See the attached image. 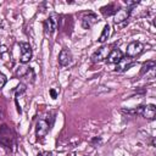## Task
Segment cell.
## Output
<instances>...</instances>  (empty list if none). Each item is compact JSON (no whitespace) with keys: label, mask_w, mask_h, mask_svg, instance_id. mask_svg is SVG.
Segmentation results:
<instances>
[{"label":"cell","mask_w":156,"mask_h":156,"mask_svg":"<svg viewBox=\"0 0 156 156\" xmlns=\"http://www.w3.org/2000/svg\"><path fill=\"white\" fill-rule=\"evenodd\" d=\"M129 10L128 11H123V10H118L117 12H116V20H115V23H119V22H122V21H126L127 18H128V16H129Z\"/></svg>","instance_id":"cell-13"},{"label":"cell","mask_w":156,"mask_h":156,"mask_svg":"<svg viewBox=\"0 0 156 156\" xmlns=\"http://www.w3.org/2000/svg\"><path fill=\"white\" fill-rule=\"evenodd\" d=\"M143 50H144V44L143 43H140V41H132L127 46V56L132 58V57L138 56L139 54H141Z\"/></svg>","instance_id":"cell-3"},{"label":"cell","mask_w":156,"mask_h":156,"mask_svg":"<svg viewBox=\"0 0 156 156\" xmlns=\"http://www.w3.org/2000/svg\"><path fill=\"white\" fill-rule=\"evenodd\" d=\"M44 29L46 34H52L57 29V15L56 13H52L51 16H49L48 20H45Z\"/></svg>","instance_id":"cell-5"},{"label":"cell","mask_w":156,"mask_h":156,"mask_svg":"<svg viewBox=\"0 0 156 156\" xmlns=\"http://www.w3.org/2000/svg\"><path fill=\"white\" fill-rule=\"evenodd\" d=\"M49 130H50V123L45 118H40L37 122V126H35V135H37V138L38 139L44 138L48 134Z\"/></svg>","instance_id":"cell-2"},{"label":"cell","mask_w":156,"mask_h":156,"mask_svg":"<svg viewBox=\"0 0 156 156\" xmlns=\"http://www.w3.org/2000/svg\"><path fill=\"white\" fill-rule=\"evenodd\" d=\"M96 22H98V16L95 13H93V12H89V13L83 16V18H82V27L84 29H90Z\"/></svg>","instance_id":"cell-8"},{"label":"cell","mask_w":156,"mask_h":156,"mask_svg":"<svg viewBox=\"0 0 156 156\" xmlns=\"http://www.w3.org/2000/svg\"><path fill=\"white\" fill-rule=\"evenodd\" d=\"M43 156H52V152H50V151H45V152H43Z\"/></svg>","instance_id":"cell-20"},{"label":"cell","mask_w":156,"mask_h":156,"mask_svg":"<svg viewBox=\"0 0 156 156\" xmlns=\"http://www.w3.org/2000/svg\"><path fill=\"white\" fill-rule=\"evenodd\" d=\"M122 57H123L122 51H121L119 49L115 48V49H112V50L110 51V54H108V56H107V62H108V63H118Z\"/></svg>","instance_id":"cell-11"},{"label":"cell","mask_w":156,"mask_h":156,"mask_svg":"<svg viewBox=\"0 0 156 156\" xmlns=\"http://www.w3.org/2000/svg\"><path fill=\"white\" fill-rule=\"evenodd\" d=\"M140 115L146 119H154L156 116V106L152 104L140 106Z\"/></svg>","instance_id":"cell-7"},{"label":"cell","mask_w":156,"mask_h":156,"mask_svg":"<svg viewBox=\"0 0 156 156\" xmlns=\"http://www.w3.org/2000/svg\"><path fill=\"white\" fill-rule=\"evenodd\" d=\"M24 91H26V85H24L23 83H20V84L17 85L16 90H15V95H16V98H18V95L23 94Z\"/></svg>","instance_id":"cell-16"},{"label":"cell","mask_w":156,"mask_h":156,"mask_svg":"<svg viewBox=\"0 0 156 156\" xmlns=\"http://www.w3.org/2000/svg\"><path fill=\"white\" fill-rule=\"evenodd\" d=\"M151 68H155V61H146L145 63H143L141 69H140V76L145 74L146 72H149Z\"/></svg>","instance_id":"cell-15"},{"label":"cell","mask_w":156,"mask_h":156,"mask_svg":"<svg viewBox=\"0 0 156 156\" xmlns=\"http://www.w3.org/2000/svg\"><path fill=\"white\" fill-rule=\"evenodd\" d=\"M50 95H51V98H52V99H56V96H57L56 90H55V89H50Z\"/></svg>","instance_id":"cell-19"},{"label":"cell","mask_w":156,"mask_h":156,"mask_svg":"<svg viewBox=\"0 0 156 156\" xmlns=\"http://www.w3.org/2000/svg\"><path fill=\"white\" fill-rule=\"evenodd\" d=\"M134 65V60L130 57H122L118 63H116L115 72H124Z\"/></svg>","instance_id":"cell-9"},{"label":"cell","mask_w":156,"mask_h":156,"mask_svg":"<svg viewBox=\"0 0 156 156\" xmlns=\"http://www.w3.org/2000/svg\"><path fill=\"white\" fill-rule=\"evenodd\" d=\"M108 37H110V26L105 24V27H104V29L99 37V43H105L108 39Z\"/></svg>","instance_id":"cell-14"},{"label":"cell","mask_w":156,"mask_h":156,"mask_svg":"<svg viewBox=\"0 0 156 156\" xmlns=\"http://www.w3.org/2000/svg\"><path fill=\"white\" fill-rule=\"evenodd\" d=\"M67 156H76V152H71V154H68Z\"/></svg>","instance_id":"cell-21"},{"label":"cell","mask_w":156,"mask_h":156,"mask_svg":"<svg viewBox=\"0 0 156 156\" xmlns=\"http://www.w3.org/2000/svg\"><path fill=\"white\" fill-rule=\"evenodd\" d=\"M37 156H43V152H40V154H38Z\"/></svg>","instance_id":"cell-22"},{"label":"cell","mask_w":156,"mask_h":156,"mask_svg":"<svg viewBox=\"0 0 156 156\" xmlns=\"http://www.w3.org/2000/svg\"><path fill=\"white\" fill-rule=\"evenodd\" d=\"M91 144H93V145H95V144L100 145V144H101V138H98V136L93 138V139H91Z\"/></svg>","instance_id":"cell-18"},{"label":"cell","mask_w":156,"mask_h":156,"mask_svg":"<svg viewBox=\"0 0 156 156\" xmlns=\"http://www.w3.org/2000/svg\"><path fill=\"white\" fill-rule=\"evenodd\" d=\"M71 61H72L71 51L68 49H62L60 51V54H58V63H60V66H62V67L67 66V65L71 63Z\"/></svg>","instance_id":"cell-10"},{"label":"cell","mask_w":156,"mask_h":156,"mask_svg":"<svg viewBox=\"0 0 156 156\" xmlns=\"http://www.w3.org/2000/svg\"><path fill=\"white\" fill-rule=\"evenodd\" d=\"M20 48H21V58L20 61L22 63H27L30 61L32 58V48L28 43H20Z\"/></svg>","instance_id":"cell-6"},{"label":"cell","mask_w":156,"mask_h":156,"mask_svg":"<svg viewBox=\"0 0 156 156\" xmlns=\"http://www.w3.org/2000/svg\"><path fill=\"white\" fill-rule=\"evenodd\" d=\"M110 51H111L110 46L104 45V46L99 48V49L93 54V56H91L93 62H101V61L106 60V58H107V56H108V54H110Z\"/></svg>","instance_id":"cell-4"},{"label":"cell","mask_w":156,"mask_h":156,"mask_svg":"<svg viewBox=\"0 0 156 156\" xmlns=\"http://www.w3.org/2000/svg\"><path fill=\"white\" fill-rule=\"evenodd\" d=\"M6 82H7V78H6V76L4 74V73H0V89L6 84Z\"/></svg>","instance_id":"cell-17"},{"label":"cell","mask_w":156,"mask_h":156,"mask_svg":"<svg viewBox=\"0 0 156 156\" xmlns=\"http://www.w3.org/2000/svg\"><path fill=\"white\" fill-rule=\"evenodd\" d=\"M0 143L5 147H11L12 145H15V134L6 124H2L0 127Z\"/></svg>","instance_id":"cell-1"},{"label":"cell","mask_w":156,"mask_h":156,"mask_svg":"<svg viewBox=\"0 0 156 156\" xmlns=\"http://www.w3.org/2000/svg\"><path fill=\"white\" fill-rule=\"evenodd\" d=\"M101 13L105 16V17H108V16H112V15H116V12L118 11L116 5L115 4H108L107 6H104L101 7Z\"/></svg>","instance_id":"cell-12"}]
</instances>
